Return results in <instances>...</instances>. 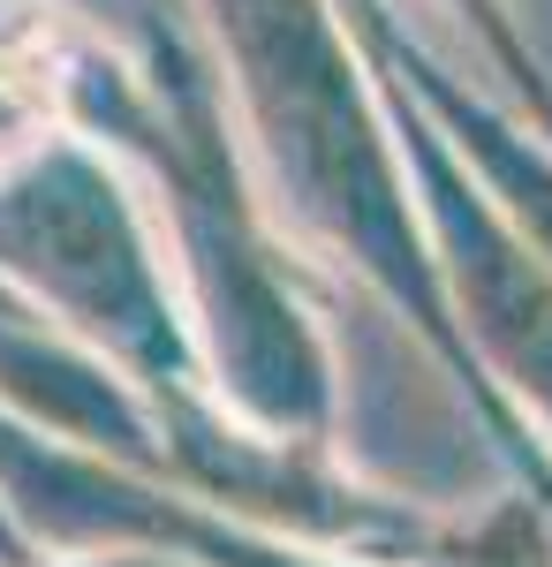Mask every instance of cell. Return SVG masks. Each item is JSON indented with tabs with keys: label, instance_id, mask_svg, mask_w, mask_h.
Segmentation results:
<instances>
[{
	"label": "cell",
	"instance_id": "cell-1",
	"mask_svg": "<svg viewBox=\"0 0 552 567\" xmlns=\"http://www.w3.org/2000/svg\"><path fill=\"white\" fill-rule=\"evenodd\" d=\"M39 136H45V69L39 53L0 45V167L23 159Z\"/></svg>",
	"mask_w": 552,
	"mask_h": 567
}]
</instances>
